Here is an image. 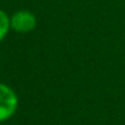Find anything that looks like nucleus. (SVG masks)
Instances as JSON below:
<instances>
[{
	"label": "nucleus",
	"instance_id": "7ed1b4c3",
	"mask_svg": "<svg viewBox=\"0 0 125 125\" xmlns=\"http://www.w3.org/2000/svg\"><path fill=\"white\" fill-rule=\"evenodd\" d=\"M11 31V23H10V15L4 10L0 8V43L7 38L8 32Z\"/></svg>",
	"mask_w": 125,
	"mask_h": 125
},
{
	"label": "nucleus",
	"instance_id": "f257e3e1",
	"mask_svg": "<svg viewBox=\"0 0 125 125\" xmlns=\"http://www.w3.org/2000/svg\"><path fill=\"white\" fill-rule=\"evenodd\" d=\"M19 108L18 93L10 85L0 82V124L15 116Z\"/></svg>",
	"mask_w": 125,
	"mask_h": 125
},
{
	"label": "nucleus",
	"instance_id": "f03ea898",
	"mask_svg": "<svg viewBox=\"0 0 125 125\" xmlns=\"http://www.w3.org/2000/svg\"><path fill=\"white\" fill-rule=\"evenodd\" d=\"M11 31L18 34H28L38 26V18L30 10H18L10 15Z\"/></svg>",
	"mask_w": 125,
	"mask_h": 125
}]
</instances>
